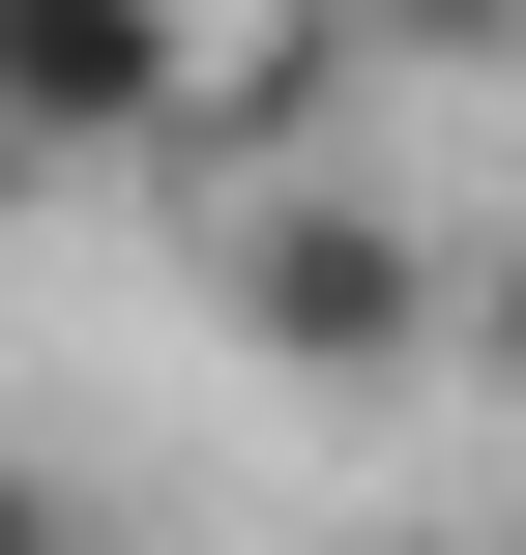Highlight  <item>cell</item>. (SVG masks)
<instances>
[{"mask_svg":"<svg viewBox=\"0 0 526 555\" xmlns=\"http://www.w3.org/2000/svg\"><path fill=\"white\" fill-rule=\"evenodd\" d=\"M469 380H498V410H526V234H498V263H469Z\"/></svg>","mask_w":526,"mask_h":555,"instance_id":"4","label":"cell"},{"mask_svg":"<svg viewBox=\"0 0 526 555\" xmlns=\"http://www.w3.org/2000/svg\"><path fill=\"white\" fill-rule=\"evenodd\" d=\"M205 322H234L264 380H469V263H439L410 205H351V176L205 205Z\"/></svg>","mask_w":526,"mask_h":555,"instance_id":"2","label":"cell"},{"mask_svg":"<svg viewBox=\"0 0 526 555\" xmlns=\"http://www.w3.org/2000/svg\"><path fill=\"white\" fill-rule=\"evenodd\" d=\"M0 88H29L59 176H264L293 0H0Z\"/></svg>","mask_w":526,"mask_h":555,"instance_id":"1","label":"cell"},{"mask_svg":"<svg viewBox=\"0 0 526 555\" xmlns=\"http://www.w3.org/2000/svg\"><path fill=\"white\" fill-rule=\"evenodd\" d=\"M29 205H59V146H29V88H0V234H29Z\"/></svg>","mask_w":526,"mask_h":555,"instance_id":"5","label":"cell"},{"mask_svg":"<svg viewBox=\"0 0 526 555\" xmlns=\"http://www.w3.org/2000/svg\"><path fill=\"white\" fill-rule=\"evenodd\" d=\"M0 555H117V498H88V468H29V439H0Z\"/></svg>","mask_w":526,"mask_h":555,"instance_id":"3","label":"cell"}]
</instances>
